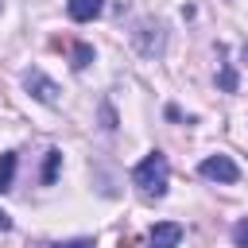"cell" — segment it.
I'll use <instances>...</instances> for the list:
<instances>
[{
	"mask_svg": "<svg viewBox=\"0 0 248 248\" xmlns=\"http://www.w3.org/2000/svg\"><path fill=\"white\" fill-rule=\"evenodd\" d=\"M132 182L143 198H163L167 194V182H170V163L163 151H151L136 170H132Z\"/></svg>",
	"mask_w": 248,
	"mask_h": 248,
	"instance_id": "cell-1",
	"label": "cell"
},
{
	"mask_svg": "<svg viewBox=\"0 0 248 248\" xmlns=\"http://www.w3.org/2000/svg\"><path fill=\"white\" fill-rule=\"evenodd\" d=\"M132 43H136V50H140L143 58H155V54H163V46H167V31H163L159 19H140L136 31H132Z\"/></svg>",
	"mask_w": 248,
	"mask_h": 248,
	"instance_id": "cell-2",
	"label": "cell"
},
{
	"mask_svg": "<svg viewBox=\"0 0 248 248\" xmlns=\"http://www.w3.org/2000/svg\"><path fill=\"white\" fill-rule=\"evenodd\" d=\"M198 174L209 178V182H236V178H240V167H236L229 155H209V159H202Z\"/></svg>",
	"mask_w": 248,
	"mask_h": 248,
	"instance_id": "cell-3",
	"label": "cell"
},
{
	"mask_svg": "<svg viewBox=\"0 0 248 248\" xmlns=\"http://www.w3.org/2000/svg\"><path fill=\"white\" fill-rule=\"evenodd\" d=\"M23 85H27L43 105H58V85H54L43 70H23Z\"/></svg>",
	"mask_w": 248,
	"mask_h": 248,
	"instance_id": "cell-4",
	"label": "cell"
},
{
	"mask_svg": "<svg viewBox=\"0 0 248 248\" xmlns=\"http://www.w3.org/2000/svg\"><path fill=\"white\" fill-rule=\"evenodd\" d=\"M178 240H182V225L178 221H159L151 229V236H147L151 248H178Z\"/></svg>",
	"mask_w": 248,
	"mask_h": 248,
	"instance_id": "cell-5",
	"label": "cell"
},
{
	"mask_svg": "<svg viewBox=\"0 0 248 248\" xmlns=\"http://www.w3.org/2000/svg\"><path fill=\"white\" fill-rule=\"evenodd\" d=\"M105 12V0H70L66 4V16L74 19V23H89V19H97Z\"/></svg>",
	"mask_w": 248,
	"mask_h": 248,
	"instance_id": "cell-6",
	"label": "cell"
},
{
	"mask_svg": "<svg viewBox=\"0 0 248 248\" xmlns=\"http://www.w3.org/2000/svg\"><path fill=\"white\" fill-rule=\"evenodd\" d=\"M12 178H16V151H4L0 155V194L12 190Z\"/></svg>",
	"mask_w": 248,
	"mask_h": 248,
	"instance_id": "cell-7",
	"label": "cell"
},
{
	"mask_svg": "<svg viewBox=\"0 0 248 248\" xmlns=\"http://www.w3.org/2000/svg\"><path fill=\"white\" fill-rule=\"evenodd\" d=\"M89 62H93V46H89V43H78V46H74V62H70V66H74V70H85Z\"/></svg>",
	"mask_w": 248,
	"mask_h": 248,
	"instance_id": "cell-8",
	"label": "cell"
},
{
	"mask_svg": "<svg viewBox=\"0 0 248 248\" xmlns=\"http://www.w3.org/2000/svg\"><path fill=\"white\" fill-rule=\"evenodd\" d=\"M58 167H62V151H46V167H43V182H54V174H58Z\"/></svg>",
	"mask_w": 248,
	"mask_h": 248,
	"instance_id": "cell-9",
	"label": "cell"
},
{
	"mask_svg": "<svg viewBox=\"0 0 248 248\" xmlns=\"http://www.w3.org/2000/svg\"><path fill=\"white\" fill-rule=\"evenodd\" d=\"M217 81H221L225 93H232V89H236V74H232V66H221V78H217Z\"/></svg>",
	"mask_w": 248,
	"mask_h": 248,
	"instance_id": "cell-10",
	"label": "cell"
},
{
	"mask_svg": "<svg viewBox=\"0 0 248 248\" xmlns=\"http://www.w3.org/2000/svg\"><path fill=\"white\" fill-rule=\"evenodd\" d=\"M232 240H236V248H248V217H244V221H236V229H232Z\"/></svg>",
	"mask_w": 248,
	"mask_h": 248,
	"instance_id": "cell-11",
	"label": "cell"
},
{
	"mask_svg": "<svg viewBox=\"0 0 248 248\" xmlns=\"http://www.w3.org/2000/svg\"><path fill=\"white\" fill-rule=\"evenodd\" d=\"M50 248H93L89 236H78V240H66V244H50Z\"/></svg>",
	"mask_w": 248,
	"mask_h": 248,
	"instance_id": "cell-12",
	"label": "cell"
},
{
	"mask_svg": "<svg viewBox=\"0 0 248 248\" xmlns=\"http://www.w3.org/2000/svg\"><path fill=\"white\" fill-rule=\"evenodd\" d=\"M8 229H12V217H8L4 209H0V232H8Z\"/></svg>",
	"mask_w": 248,
	"mask_h": 248,
	"instance_id": "cell-13",
	"label": "cell"
},
{
	"mask_svg": "<svg viewBox=\"0 0 248 248\" xmlns=\"http://www.w3.org/2000/svg\"><path fill=\"white\" fill-rule=\"evenodd\" d=\"M0 8H4V0H0Z\"/></svg>",
	"mask_w": 248,
	"mask_h": 248,
	"instance_id": "cell-14",
	"label": "cell"
}]
</instances>
